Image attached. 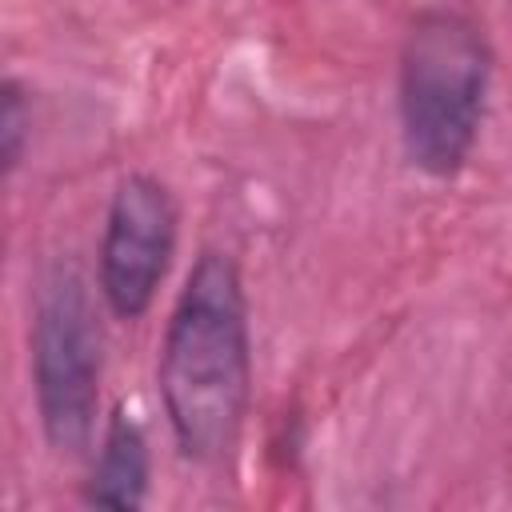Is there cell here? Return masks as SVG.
I'll list each match as a JSON object with an SVG mask.
<instances>
[{"label":"cell","mask_w":512,"mask_h":512,"mask_svg":"<svg viewBox=\"0 0 512 512\" xmlns=\"http://www.w3.org/2000/svg\"><path fill=\"white\" fill-rule=\"evenodd\" d=\"M176 228L180 216L168 184L148 172L116 184L100 240V296L120 320L148 312L176 252Z\"/></svg>","instance_id":"277c9868"},{"label":"cell","mask_w":512,"mask_h":512,"mask_svg":"<svg viewBox=\"0 0 512 512\" xmlns=\"http://www.w3.org/2000/svg\"><path fill=\"white\" fill-rule=\"evenodd\" d=\"M144 496H148V440L140 424L124 408H116L100 436V456L84 500L96 508L132 512L144 504Z\"/></svg>","instance_id":"5b68a950"},{"label":"cell","mask_w":512,"mask_h":512,"mask_svg":"<svg viewBox=\"0 0 512 512\" xmlns=\"http://www.w3.org/2000/svg\"><path fill=\"white\" fill-rule=\"evenodd\" d=\"M492 52L480 24L456 8H428L400 48V132L428 176H456L472 156Z\"/></svg>","instance_id":"7a4b0ae2"},{"label":"cell","mask_w":512,"mask_h":512,"mask_svg":"<svg viewBox=\"0 0 512 512\" xmlns=\"http://www.w3.org/2000/svg\"><path fill=\"white\" fill-rule=\"evenodd\" d=\"M156 376L180 452L196 464H220L240 440L252 392L248 300L228 252L204 248L196 256L168 316Z\"/></svg>","instance_id":"6da1fadb"},{"label":"cell","mask_w":512,"mask_h":512,"mask_svg":"<svg viewBox=\"0 0 512 512\" xmlns=\"http://www.w3.org/2000/svg\"><path fill=\"white\" fill-rule=\"evenodd\" d=\"M32 384L44 436L80 456L92 444L100 400V324L76 268L48 272L32 320Z\"/></svg>","instance_id":"3957f363"},{"label":"cell","mask_w":512,"mask_h":512,"mask_svg":"<svg viewBox=\"0 0 512 512\" xmlns=\"http://www.w3.org/2000/svg\"><path fill=\"white\" fill-rule=\"evenodd\" d=\"M24 136H28V104L16 80H4V100H0V160L4 172L12 176L20 156H24Z\"/></svg>","instance_id":"8992f818"}]
</instances>
